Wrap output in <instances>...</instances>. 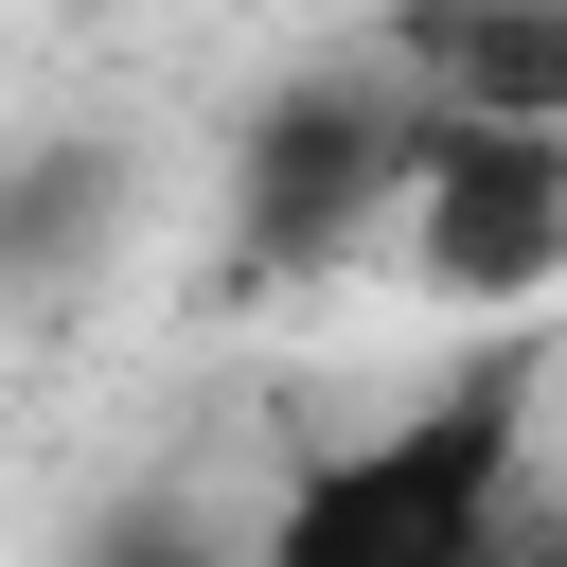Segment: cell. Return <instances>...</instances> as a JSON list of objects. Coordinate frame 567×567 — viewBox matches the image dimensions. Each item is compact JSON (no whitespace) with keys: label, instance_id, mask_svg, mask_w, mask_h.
Wrapping results in <instances>:
<instances>
[{"label":"cell","instance_id":"cell-4","mask_svg":"<svg viewBox=\"0 0 567 567\" xmlns=\"http://www.w3.org/2000/svg\"><path fill=\"white\" fill-rule=\"evenodd\" d=\"M372 35L461 124H567V0H390Z\"/></svg>","mask_w":567,"mask_h":567},{"label":"cell","instance_id":"cell-5","mask_svg":"<svg viewBox=\"0 0 567 567\" xmlns=\"http://www.w3.org/2000/svg\"><path fill=\"white\" fill-rule=\"evenodd\" d=\"M106 213H124V159L106 142H18L0 159V301H53L106 248Z\"/></svg>","mask_w":567,"mask_h":567},{"label":"cell","instance_id":"cell-6","mask_svg":"<svg viewBox=\"0 0 567 567\" xmlns=\"http://www.w3.org/2000/svg\"><path fill=\"white\" fill-rule=\"evenodd\" d=\"M71 567H248V532H213V514H195V496L159 478V496H106Z\"/></svg>","mask_w":567,"mask_h":567},{"label":"cell","instance_id":"cell-1","mask_svg":"<svg viewBox=\"0 0 567 567\" xmlns=\"http://www.w3.org/2000/svg\"><path fill=\"white\" fill-rule=\"evenodd\" d=\"M532 408H549V354L478 337L425 408L284 461V496L248 514V567H496L532 514Z\"/></svg>","mask_w":567,"mask_h":567},{"label":"cell","instance_id":"cell-2","mask_svg":"<svg viewBox=\"0 0 567 567\" xmlns=\"http://www.w3.org/2000/svg\"><path fill=\"white\" fill-rule=\"evenodd\" d=\"M425 124H443V89H425L390 35L301 53V71L230 124V177H213V266H230V284H319V266L390 248V213H408V177H425Z\"/></svg>","mask_w":567,"mask_h":567},{"label":"cell","instance_id":"cell-3","mask_svg":"<svg viewBox=\"0 0 567 567\" xmlns=\"http://www.w3.org/2000/svg\"><path fill=\"white\" fill-rule=\"evenodd\" d=\"M390 266L425 284V301H478V319H514V301H549L567 284V124H425V177H408V213H390Z\"/></svg>","mask_w":567,"mask_h":567}]
</instances>
